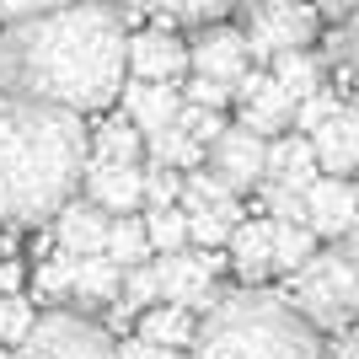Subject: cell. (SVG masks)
I'll return each mask as SVG.
<instances>
[{
    "label": "cell",
    "mask_w": 359,
    "mask_h": 359,
    "mask_svg": "<svg viewBox=\"0 0 359 359\" xmlns=\"http://www.w3.org/2000/svg\"><path fill=\"white\" fill-rule=\"evenodd\" d=\"M129 32L118 6L81 0L65 11L11 22L0 32V97L48 102L65 113H97L123 97Z\"/></svg>",
    "instance_id": "1"
},
{
    "label": "cell",
    "mask_w": 359,
    "mask_h": 359,
    "mask_svg": "<svg viewBox=\"0 0 359 359\" xmlns=\"http://www.w3.org/2000/svg\"><path fill=\"white\" fill-rule=\"evenodd\" d=\"M81 113L0 97V225H43L86 182Z\"/></svg>",
    "instance_id": "2"
},
{
    "label": "cell",
    "mask_w": 359,
    "mask_h": 359,
    "mask_svg": "<svg viewBox=\"0 0 359 359\" xmlns=\"http://www.w3.org/2000/svg\"><path fill=\"white\" fill-rule=\"evenodd\" d=\"M194 359H322V332L295 311V300L241 285L198 316Z\"/></svg>",
    "instance_id": "3"
},
{
    "label": "cell",
    "mask_w": 359,
    "mask_h": 359,
    "mask_svg": "<svg viewBox=\"0 0 359 359\" xmlns=\"http://www.w3.org/2000/svg\"><path fill=\"white\" fill-rule=\"evenodd\" d=\"M295 311L316 332H348L359 322V273L344 247H322L295 273Z\"/></svg>",
    "instance_id": "4"
},
{
    "label": "cell",
    "mask_w": 359,
    "mask_h": 359,
    "mask_svg": "<svg viewBox=\"0 0 359 359\" xmlns=\"http://www.w3.org/2000/svg\"><path fill=\"white\" fill-rule=\"evenodd\" d=\"M316 22H322V11H316L311 0H247L241 38H247L257 65H273V60H285V54L311 48Z\"/></svg>",
    "instance_id": "5"
},
{
    "label": "cell",
    "mask_w": 359,
    "mask_h": 359,
    "mask_svg": "<svg viewBox=\"0 0 359 359\" xmlns=\"http://www.w3.org/2000/svg\"><path fill=\"white\" fill-rule=\"evenodd\" d=\"M16 359H118V344L102 322L70 311V306H54L38 316L27 344H16Z\"/></svg>",
    "instance_id": "6"
},
{
    "label": "cell",
    "mask_w": 359,
    "mask_h": 359,
    "mask_svg": "<svg viewBox=\"0 0 359 359\" xmlns=\"http://www.w3.org/2000/svg\"><path fill=\"white\" fill-rule=\"evenodd\" d=\"M156 269H161V300L188 306L194 316H210L215 306H220V290H215L220 257L215 252H172V257H161Z\"/></svg>",
    "instance_id": "7"
},
{
    "label": "cell",
    "mask_w": 359,
    "mask_h": 359,
    "mask_svg": "<svg viewBox=\"0 0 359 359\" xmlns=\"http://www.w3.org/2000/svg\"><path fill=\"white\" fill-rule=\"evenodd\" d=\"M210 172L220 182H231L236 194H247V188H263V177H269V140H257L252 129H225V140L210 150Z\"/></svg>",
    "instance_id": "8"
},
{
    "label": "cell",
    "mask_w": 359,
    "mask_h": 359,
    "mask_svg": "<svg viewBox=\"0 0 359 359\" xmlns=\"http://www.w3.org/2000/svg\"><path fill=\"white\" fill-rule=\"evenodd\" d=\"M306 225L327 241H344L359 225V188L344 177H322L306 188Z\"/></svg>",
    "instance_id": "9"
},
{
    "label": "cell",
    "mask_w": 359,
    "mask_h": 359,
    "mask_svg": "<svg viewBox=\"0 0 359 359\" xmlns=\"http://www.w3.org/2000/svg\"><path fill=\"white\" fill-rule=\"evenodd\" d=\"M194 75H210V81H225V86L236 91V81L252 70V48L241 38L236 27H204L194 38Z\"/></svg>",
    "instance_id": "10"
},
{
    "label": "cell",
    "mask_w": 359,
    "mask_h": 359,
    "mask_svg": "<svg viewBox=\"0 0 359 359\" xmlns=\"http://www.w3.org/2000/svg\"><path fill=\"white\" fill-rule=\"evenodd\" d=\"M107 236H113V215L97 210L91 198H70V204L54 215V241H60V252H70V257H102Z\"/></svg>",
    "instance_id": "11"
},
{
    "label": "cell",
    "mask_w": 359,
    "mask_h": 359,
    "mask_svg": "<svg viewBox=\"0 0 359 359\" xmlns=\"http://www.w3.org/2000/svg\"><path fill=\"white\" fill-rule=\"evenodd\" d=\"M123 118L135 123L140 135H161V129H172V123L182 118V91L172 86V81H129V86H123Z\"/></svg>",
    "instance_id": "12"
},
{
    "label": "cell",
    "mask_w": 359,
    "mask_h": 359,
    "mask_svg": "<svg viewBox=\"0 0 359 359\" xmlns=\"http://www.w3.org/2000/svg\"><path fill=\"white\" fill-rule=\"evenodd\" d=\"M86 198L107 215H129L145 204V172L140 166H118V161H91L86 166Z\"/></svg>",
    "instance_id": "13"
},
{
    "label": "cell",
    "mask_w": 359,
    "mask_h": 359,
    "mask_svg": "<svg viewBox=\"0 0 359 359\" xmlns=\"http://www.w3.org/2000/svg\"><path fill=\"white\" fill-rule=\"evenodd\" d=\"M194 65V48L172 32H135L129 38V70L135 81H177Z\"/></svg>",
    "instance_id": "14"
},
{
    "label": "cell",
    "mask_w": 359,
    "mask_h": 359,
    "mask_svg": "<svg viewBox=\"0 0 359 359\" xmlns=\"http://www.w3.org/2000/svg\"><path fill=\"white\" fill-rule=\"evenodd\" d=\"M327 172H322V161H316V145L306 135H285L269 145V177L273 188H295V194H306L311 182H322Z\"/></svg>",
    "instance_id": "15"
},
{
    "label": "cell",
    "mask_w": 359,
    "mask_h": 359,
    "mask_svg": "<svg viewBox=\"0 0 359 359\" xmlns=\"http://www.w3.org/2000/svg\"><path fill=\"white\" fill-rule=\"evenodd\" d=\"M316 145V161H322V172L327 177H348L359 166V107H338V118H327L322 129L311 135Z\"/></svg>",
    "instance_id": "16"
},
{
    "label": "cell",
    "mask_w": 359,
    "mask_h": 359,
    "mask_svg": "<svg viewBox=\"0 0 359 359\" xmlns=\"http://www.w3.org/2000/svg\"><path fill=\"white\" fill-rule=\"evenodd\" d=\"M295 113H300V102L269 75V81L257 86V97L241 107V129H252L257 140H269V145H273V140H285V129H295Z\"/></svg>",
    "instance_id": "17"
},
{
    "label": "cell",
    "mask_w": 359,
    "mask_h": 359,
    "mask_svg": "<svg viewBox=\"0 0 359 359\" xmlns=\"http://www.w3.org/2000/svg\"><path fill=\"white\" fill-rule=\"evenodd\" d=\"M231 263H236L241 285H257L273 273V220H241L231 236Z\"/></svg>",
    "instance_id": "18"
},
{
    "label": "cell",
    "mask_w": 359,
    "mask_h": 359,
    "mask_svg": "<svg viewBox=\"0 0 359 359\" xmlns=\"http://www.w3.org/2000/svg\"><path fill=\"white\" fill-rule=\"evenodd\" d=\"M135 338H145V344H161V348H194V338H198V316L188 311V306H172V300H161V306L140 311V332H135Z\"/></svg>",
    "instance_id": "19"
},
{
    "label": "cell",
    "mask_w": 359,
    "mask_h": 359,
    "mask_svg": "<svg viewBox=\"0 0 359 359\" xmlns=\"http://www.w3.org/2000/svg\"><path fill=\"white\" fill-rule=\"evenodd\" d=\"M123 295V269L113 257H75V300L81 306H113Z\"/></svg>",
    "instance_id": "20"
},
{
    "label": "cell",
    "mask_w": 359,
    "mask_h": 359,
    "mask_svg": "<svg viewBox=\"0 0 359 359\" xmlns=\"http://www.w3.org/2000/svg\"><path fill=\"white\" fill-rule=\"evenodd\" d=\"M269 75L279 81V86L295 97V102H311L316 91H327L322 86V60H316L311 48H300V54H285V60H273Z\"/></svg>",
    "instance_id": "21"
},
{
    "label": "cell",
    "mask_w": 359,
    "mask_h": 359,
    "mask_svg": "<svg viewBox=\"0 0 359 359\" xmlns=\"http://www.w3.org/2000/svg\"><path fill=\"white\" fill-rule=\"evenodd\" d=\"M140 150H145V135H140L129 118H107L91 140V161H118V166H140Z\"/></svg>",
    "instance_id": "22"
},
{
    "label": "cell",
    "mask_w": 359,
    "mask_h": 359,
    "mask_svg": "<svg viewBox=\"0 0 359 359\" xmlns=\"http://www.w3.org/2000/svg\"><path fill=\"white\" fill-rule=\"evenodd\" d=\"M145 145H150V156H156V166H172V172H198V161L210 156L182 123H172V129H161V135H150Z\"/></svg>",
    "instance_id": "23"
},
{
    "label": "cell",
    "mask_w": 359,
    "mask_h": 359,
    "mask_svg": "<svg viewBox=\"0 0 359 359\" xmlns=\"http://www.w3.org/2000/svg\"><path fill=\"white\" fill-rule=\"evenodd\" d=\"M311 257H316V231L311 225H279L273 220V273H290V279H295Z\"/></svg>",
    "instance_id": "24"
},
{
    "label": "cell",
    "mask_w": 359,
    "mask_h": 359,
    "mask_svg": "<svg viewBox=\"0 0 359 359\" xmlns=\"http://www.w3.org/2000/svg\"><path fill=\"white\" fill-rule=\"evenodd\" d=\"M129 11H156V16H172V22H198V27H215L231 6L241 0H123Z\"/></svg>",
    "instance_id": "25"
},
{
    "label": "cell",
    "mask_w": 359,
    "mask_h": 359,
    "mask_svg": "<svg viewBox=\"0 0 359 359\" xmlns=\"http://www.w3.org/2000/svg\"><path fill=\"white\" fill-rule=\"evenodd\" d=\"M236 231H241V204H231V210H188V236H194L198 252L225 247Z\"/></svg>",
    "instance_id": "26"
},
{
    "label": "cell",
    "mask_w": 359,
    "mask_h": 359,
    "mask_svg": "<svg viewBox=\"0 0 359 359\" xmlns=\"http://www.w3.org/2000/svg\"><path fill=\"white\" fill-rule=\"evenodd\" d=\"M145 252H150L145 220H140V215H118V220H113V236H107V257L129 273V269H140V263H145Z\"/></svg>",
    "instance_id": "27"
},
{
    "label": "cell",
    "mask_w": 359,
    "mask_h": 359,
    "mask_svg": "<svg viewBox=\"0 0 359 359\" xmlns=\"http://www.w3.org/2000/svg\"><path fill=\"white\" fill-rule=\"evenodd\" d=\"M145 231H150V247L161 257H172V252H188V210H145Z\"/></svg>",
    "instance_id": "28"
},
{
    "label": "cell",
    "mask_w": 359,
    "mask_h": 359,
    "mask_svg": "<svg viewBox=\"0 0 359 359\" xmlns=\"http://www.w3.org/2000/svg\"><path fill=\"white\" fill-rule=\"evenodd\" d=\"M32 279H38V295H43V300L65 306V300H75V257L70 252L48 257L43 269H32Z\"/></svg>",
    "instance_id": "29"
},
{
    "label": "cell",
    "mask_w": 359,
    "mask_h": 359,
    "mask_svg": "<svg viewBox=\"0 0 359 359\" xmlns=\"http://www.w3.org/2000/svg\"><path fill=\"white\" fill-rule=\"evenodd\" d=\"M182 194H188V172H172V166L145 172V210H177Z\"/></svg>",
    "instance_id": "30"
},
{
    "label": "cell",
    "mask_w": 359,
    "mask_h": 359,
    "mask_svg": "<svg viewBox=\"0 0 359 359\" xmlns=\"http://www.w3.org/2000/svg\"><path fill=\"white\" fill-rule=\"evenodd\" d=\"M38 327V316H32L27 295H0V344H27V332Z\"/></svg>",
    "instance_id": "31"
},
{
    "label": "cell",
    "mask_w": 359,
    "mask_h": 359,
    "mask_svg": "<svg viewBox=\"0 0 359 359\" xmlns=\"http://www.w3.org/2000/svg\"><path fill=\"white\" fill-rule=\"evenodd\" d=\"M123 300H129L135 311H150V306L161 300V269H156V263L129 269V273H123Z\"/></svg>",
    "instance_id": "32"
},
{
    "label": "cell",
    "mask_w": 359,
    "mask_h": 359,
    "mask_svg": "<svg viewBox=\"0 0 359 359\" xmlns=\"http://www.w3.org/2000/svg\"><path fill=\"white\" fill-rule=\"evenodd\" d=\"M263 204H269V220L306 225V194H295V188H273V182H263Z\"/></svg>",
    "instance_id": "33"
},
{
    "label": "cell",
    "mask_w": 359,
    "mask_h": 359,
    "mask_svg": "<svg viewBox=\"0 0 359 359\" xmlns=\"http://www.w3.org/2000/svg\"><path fill=\"white\" fill-rule=\"evenodd\" d=\"M177 123H182V129H188V135H194L204 150H215V145L225 140V129H231V123H225L220 113H210V107H182Z\"/></svg>",
    "instance_id": "34"
},
{
    "label": "cell",
    "mask_w": 359,
    "mask_h": 359,
    "mask_svg": "<svg viewBox=\"0 0 359 359\" xmlns=\"http://www.w3.org/2000/svg\"><path fill=\"white\" fill-rule=\"evenodd\" d=\"M338 107H344V97H332V91H316L311 102H300V113H295V129L306 140L316 135V129H322V123L327 118H338Z\"/></svg>",
    "instance_id": "35"
},
{
    "label": "cell",
    "mask_w": 359,
    "mask_h": 359,
    "mask_svg": "<svg viewBox=\"0 0 359 359\" xmlns=\"http://www.w3.org/2000/svg\"><path fill=\"white\" fill-rule=\"evenodd\" d=\"M332 60H338V70L359 86V16H348L344 27H338V38H332Z\"/></svg>",
    "instance_id": "36"
},
{
    "label": "cell",
    "mask_w": 359,
    "mask_h": 359,
    "mask_svg": "<svg viewBox=\"0 0 359 359\" xmlns=\"http://www.w3.org/2000/svg\"><path fill=\"white\" fill-rule=\"evenodd\" d=\"M182 97H188V107H210V113H220V107L231 102L236 91L225 86V81H210V75H194V81H188V91H182Z\"/></svg>",
    "instance_id": "37"
},
{
    "label": "cell",
    "mask_w": 359,
    "mask_h": 359,
    "mask_svg": "<svg viewBox=\"0 0 359 359\" xmlns=\"http://www.w3.org/2000/svg\"><path fill=\"white\" fill-rule=\"evenodd\" d=\"M65 6H81V0H0V16L6 22H32V16L65 11Z\"/></svg>",
    "instance_id": "38"
},
{
    "label": "cell",
    "mask_w": 359,
    "mask_h": 359,
    "mask_svg": "<svg viewBox=\"0 0 359 359\" xmlns=\"http://www.w3.org/2000/svg\"><path fill=\"white\" fill-rule=\"evenodd\" d=\"M118 359H194L188 348H161V344H145V338H129L118 344Z\"/></svg>",
    "instance_id": "39"
},
{
    "label": "cell",
    "mask_w": 359,
    "mask_h": 359,
    "mask_svg": "<svg viewBox=\"0 0 359 359\" xmlns=\"http://www.w3.org/2000/svg\"><path fill=\"white\" fill-rule=\"evenodd\" d=\"M311 6L322 16H344V22H348V16H359V0H311Z\"/></svg>",
    "instance_id": "40"
},
{
    "label": "cell",
    "mask_w": 359,
    "mask_h": 359,
    "mask_svg": "<svg viewBox=\"0 0 359 359\" xmlns=\"http://www.w3.org/2000/svg\"><path fill=\"white\" fill-rule=\"evenodd\" d=\"M0 295H22V263H0Z\"/></svg>",
    "instance_id": "41"
},
{
    "label": "cell",
    "mask_w": 359,
    "mask_h": 359,
    "mask_svg": "<svg viewBox=\"0 0 359 359\" xmlns=\"http://www.w3.org/2000/svg\"><path fill=\"white\" fill-rule=\"evenodd\" d=\"M332 359H359V322L338 338V348H332Z\"/></svg>",
    "instance_id": "42"
},
{
    "label": "cell",
    "mask_w": 359,
    "mask_h": 359,
    "mask_svg": "<svg viewBox=\"0 0 359 359\" xmlns=\"http://www.w3.org/2000/svg\"><path fill=\"white\" fill-rule=\"evenodd\" d=\"M338 247H344V252H348V263H354V273H359V225H354V231H348L344 241H338Z\"/></svg>",
    "instance_id": "43"
},
{
    "label": "cell",
    "mask_w": 359,
    "mask_h": 359,
    "mask_svg": "<svg viewBox=\"0 0 359 359\" xmlns=\"http://www.w3.org/2000/svg\"><path fill=\"white\" fill-rule=\"evenodd\" d=\"M0 359H16V354H6V344H0Z\"/></svg>",
    "instance_id": "44"
}]
</instances>
